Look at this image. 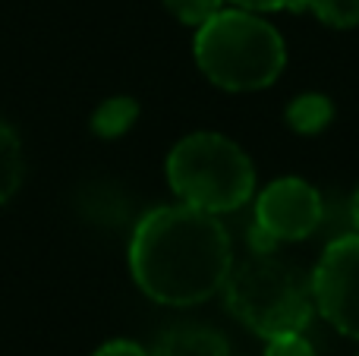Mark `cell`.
I'll list each match as a JSON object with an SVG mask.
<instances>
[{
  "mask_svg": "<svg viewBox=\"0 0 359 356\" xmlns=\"http://www.w3.org/2000/svg\"><path fill=\"white\" fill-rule=\"evenodd\" d=\"M130 275L158 306H198L227 281L233 243L221 214L196 205H158L136 221L130 237Z\"/></svg>",
  "mask_w": 359,
  "mask_h": 356,
  "instance_id": "1",
  "label": "cell"
},
{
  "mask_svg": "<svg viewBox=\"0 0 359 356\" xmlns=\"http://www.w3.org/2000/svg\"><path fill=\"white\" fill-rule=\"evenodd\" d=\"M192 54L211 85L224 92H259L280 79L287 44L262 13L221 6L192 38Z\"/></svg>",
  "mask_w": 359,
  "mask_h": 356,
  "instance_id": "2",
  "label": "cell"
},
{
  "mask_svg": "<svg viewBox=\"0 0 359 356\" xmlns=\"http://www.w3.org/2000/svg\"><path fill=\"white\" fill-rule=\"evenodd\" d=\"M221 290L230 315L265 341L306 331L316 313L309 278L274 252H249L240 262L233 259Z\"/></svg>",
  "mask_w": 359,
  "mask_h": 356,
  "instance_id": "3",
  "label": "cell"
},
{
  "mask_svg": "<svg viewBox=\"0 0 359 356\" xmlns=\"http://www.w3.org/2000/svg\"><path fill=\"white\" fill-rule=\"evenodd\" d=\"M164 170L180 202L211 214L236 212L255 196L252 161L224 132L198 130L183 136L170 149Z\"/></svg>",
  "mask_w": 359,
  "mask_h": 356,
  "instance_id": "4",
  "label": "cell"
},
{
  "mask_svg": "<svg viewBox=\"0 0 359 356\" xmlns=\"http://www.w3.org/2000/svg\"><path fill=\"white\" fill-rule=\"evenodd\" d=\"M325 218L322 193L303 177H278L252 196V252H274L284 243L312 237Z\"/></svg>",
  "mask_w": 359,
  "mask_h": 356,
  "instance_id": "5",
  "label": "cell"
},
{
  "mask_svg": "<svg viewBox=\"0 0 359 356\" xmlns=\"http://www.w3.org/2000/svg\"><path fill=\"white\" fill-rule=\"evenodd\" d=\"M316 313L350 341H359V233L325 246L309 278Z\"/></svg>",
  "mask_w": 359,
  "mask_h": 356,
  "instance_id": "6",
  "label": "cell"
},
{
  "mask_svg": "<svg viewBox=\"0 0 359 356\" xmlns=\"http://www.w3.org/2000/svg\"><path fill=\"white\" fill-rule=\"evenodd\" d=\"M151 356H236L230 341L215 328L180 325L164 331L149 350Z\"/></svg>",
  "mask_w": 359,
  "mask_h": 356,
  "instance_id": "7",
  "label": "cell"
},
{
  "mask_svg": "<svg viewBox=\"0 0 359 356\" xmlns=\"http://www.w3.org/2000/svg\"><path fill=\"white\" fill-rule=\"evenodd\" d=\"M284 117L290 123V130L299 132V136H318L334 120V104L322 92H303L287 104Z\"/></svg>",
  "mask_w": 359,
  "mask_h": 356,
  "instance_id": "8",
  "label": "cell"
},
{
  "mask_svg": "<svg viewBox=\"0 0 359 356\" xmlns=\"http://www.w3.org/2000/svg\"><path fill=\"white\" fill-rule=\"evenodd\" d=\"M139 120V101L130 95H114L104 98L92 114V132L98 139H120L133 130Z\"/></svg>",
  "mask_w": 359,
  "mask_h": 356,
  "instance_id": "9",
  "label": "cell"
},
{
  "mask_svg": "<svg viewBox=\"0 0 359 356\" xmlns=\"http://www.w3.org/2000/svg\"><path fill=\"white\" fill-rule=\"evenodd\" d=\"M22 174H25L22 142H19L16 130L6 120H0V205H6L19 193Z\"/></svg>",
  "mask_w": 359,
  "mask_h": 356,
  "instance_id": "10",
  "label": "cell"
},
{
  "mask_svg": "<svg viewBox=\"0 0 359 356\" xmlns=\"http://www.w3.org/2000/svg\"><path fill=\"white\" fill-rule=\"evenodd\" d=\"M303 10H309L328 29H353V25H359V0H303Z\"/></svg>",
  "mask_w": 359,
  "mask_h": 356,
  "instance_id": "11",
  "label": "cell"
},
{
  "mask_svg": "<svg viewBox=\"0 0 359 356\" xmlns=\"http://www.w3.org/2000/svg\"><path fill=\"white\" fill-rule=\"evenodd\" d=\"M224 4H227V0H164V6L174 13L180 22L192 25V29H198L205 19H211Z\"/></svg>",
  "mask_w": 359,
  "mask_h": 356,
  "instance_id": "12",
  "label": "cell"
},
{
  "mask_svg": "<svg viewBox=\"0 0 359 356\" xmlns=\"http://www.w3.org/2000/svg\"><path fill=\"white\" fill-rule=\"evenodd\" d=\"M265 356H318V350H316V344L306 338V331H293V334L268 338Z\"/></svg>",
  "mask_w": 359,
  "mask_h": 356,
  "instance_id": "13",
  "label": "cell"
},
{
  "mask_svg": "<svg viewBox=\"0 0 359 356\" xmlns=\"http://www.w3.org/2000/svg\"><path fill=\"white\" fill-rule=\"evenodd\" d=\"M233 6H243V10L252 13H278V10H303V0H227Z\"/></svg>",
  "mask_w": 359,
  "mask_h": 356,
  "instance_id": "14",
  "label": "cell"
},
{
  "mask_svg": "<svg viewBox=\"0 0 359 356\" xmlns=\"http://www.w3.org/2000/svg\"><path fill=\"white\" fill-rule=\"evenodd\" d=\"M92 356H151V353L130 338H114V341H107V344H101Z\"/></svg>",
  "mask_w": 359,
  "mask_h": 356,
  "instance_id": "15",
  "label": "cell"
},
{
  "mask_svg": "<svg viewBox=\"0 0 359 356\" xmlns=\"http://www.w3.org/2000/svg\"><path fill=\"white\" fill-rule=\"evenodd\" d=\"M350 224H353V233H359V189L350 199Z\"/></svg>",
  "mask_w": 359,
  "mask_h": 356,
  "instance_id": "16",
  "label": "cell"
}]
</instances>
